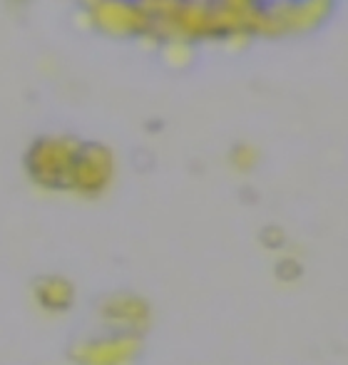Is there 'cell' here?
<instances>
[{
  "label": "cell",
  "instance_id": "cell-1",
  "mask_svg": "<svg viewBox=\"0 0 348 365\" xmlns=\"http://www.w3.org/2000/svg\"><path fill=\"white\" fill-rule=\"evenodd\" d=\"M78 149L68 140H43L30 154V169L45 184H63L70 182L73 162Z\"/></svg>",
  "mask_w": 348,
  "mask_h": 365
},
{
  "label": "cell",
  "instance_id": "cell-4",
  "mask_svg": "<svg viewBox=\"0 0 348 365\" xmlns=\"http://www.w3.org/2000/svg\"><path fill=\"white\" fill-rule=\"evenodd\" d=\"M105 316L122 331H137L147 323V306L135 296H115L107 303Z\"/></svg>",
  "mask_w": 348,
  "mask_h": 365
},
{
  "label": "cell",
  "instance_id": "cell-3",
  "mask_svg": "<svg viewBox=\"0 0 348 365\" xmlns=\"http://www.w3.org/2000/svg\"><path fill=\"white\" fill-rule=\"evenodd\" d=\"M110 172H112V157L105 147H83L75 154L70 184L85 189V192H97L110 179Z\"/></svg>",
  "mask_w": 348,
  "mask_h": 365
},
{
  "label": "cell",
  "instance_id": "cell-2",
  "mask_svg": "<svg viewBox=\"0 0 348 365\" xmlns=\"http://www.w3.org/2000/svg\"><path fill=\"white\" fill-rule=\"evenodd\" d=\"M140 353V341L130 333L115 338H102L75 348V361L80 365H130Z\"/></svg>",
  "mask_w": 348,
  "mask_h": 365
},
{
  "label": "cell",
  "instance_id": "cell-5",
  "mask_svg": "<svg viewBox=\"0 0 348 365\" xmlns=\"http://www.w3.org/2000/svg\"><path fill=\"white\" fill-rule=\"evenodd\" d=\"M38 298L45 308L65 311L73 301V286L63 279H45L38 284Z\"/></svg>",
  "mask_w": 348,
  "mask_h": 365
}]
</instances>
